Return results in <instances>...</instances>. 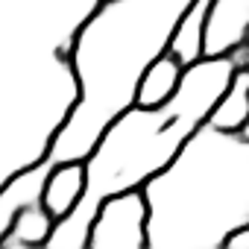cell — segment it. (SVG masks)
Returning a JSON list of instances; mask_svg holds the SVG:
<instances>
[{
    "mask_svg": "<svg viewBox=\"0 0 249 249\" xmlns=\"http://www.w3.org/2000/svg\"><path fill=\"white\" fill-rule=\"evenodd\" d=\"M191 0H97L68 47L73 106L59 123L44 161H82L100 132L129 108L144 68L170 44Z\"/></svg>",
    "mask_w": 249,
    "mask_h": 249,
    "instance_id": "6da1fadb",
    "label": "cell"
},
{
    "mask_svg": "<svg viewBox=\"0 0 249 249\" xmlns=\"http://www.w3.org/2000/svg\"><path fill=\"white\" fill-rule=\"evenodd\" d=\"M237 65L231 56L196 59L182 71L179 88L170 100L159 106H129L123 108L94 141L85 164V194L76 208L56 220L47 234V249H79L85 246L88 223L100 199L141 188L156 176L188 141V135L205 123L211 106L229 85Z\"/></svg>",
    "mask_w": 249,
    "mask_h": 249,
    "instance_id": "7a4b0ae2",
    "label": "cell"
},
{
    "mask_svg": "<svg viewBox=\"0 0 249 249\" xmlns=\"http://www.w3.org/2000/svg\"><path fill=\"white\" fill-rule=\"evenodd\" d=\"M141 194L147 246L217 249L231 229L249 223V132L199 123Z\"/></svg>",
    "mask_w": 249,
    "mask_h": 249,
    "instance_id": "3957f363",
    "label": "cell"
},
{
    "mask_svg": "<svg viewBox=\"0 0 249 249\" xmlns=\"http://www.w3.org/2000/svg\"><path fill=\"white\" fill-rule=\"evenodd\" d=\"M88 249H144L147 246V202L141 188L117 191L94 208L85 234Z\"/></svg>",
    "mask_w": 249,
    "mask_h": 249,
    "instance_id": "277c9868",
    "label": "cell"
},
{
    "mask_svg": "<svg viewBox=\"0 0 249 249\" xmlns=\"http://www.w3.org/2000/svg\"><path fill=\"white\" fill-rule=\"evenodd\" d=\"M246 24L249 0H211L199 41V59L231 56L237 47L246 44Z\"/></svg>",
    "mask_w": 249,
    "mask_h": 249,
    "instance_id": "5b68a950",
    "label": "cell"
},
{
    "mask_svg": "<svg viewBox=\"0 0 249 249\" xmlns=\"http://www.w3.org/2000/svg\"><path fill=\"white\" fill-rule=\"evenodd\" d=\"M82 194H85V164L82 161H59V164L47 167L38 202L56 223L76 208Z\"/></svg>",
    "mask_w": 249,
    "mask_h": 249,
    "instance_id": "8992f818",
    "label": "cell"
},
{
    "mask_svg": "<svg viewBox=\"0 0 249 249\" xmlns=\"http://www.w3.org/2000/svg\"><path fill=\"white\" fill-rule=\"evenodd\" d=\"M205 123L223 132H246L249 126V68H234L229 85L211 106Z\"/></svg>",
    "mask_w": 249,
    "mask_h": 249,
    "instance_id": "52a82bcc",
    "label": "cell"
},
{
    "mask_svg": "<svg viewBox=\"0 0 249 249\" xmlns=\"http://www.w3.org/2000/svg\"><path fill=\"white\" fill-rule=\"evenodd\" d=\"M182 65L164 50L161 56H156L144 73L138 76V85H135V106H159L164 100L173 97V91L179 88V79H182Z\"/></svg>",
    "mask_w": 249,
    "mask_h": 249,
    "instance_id": "ba28073f",
    "label": "cell"
},
{
    "mask_svg": "<svg viewBox=\"0 0 249 249\" xmlns=\"http://www.w3.org/2000/svg\"><path fill=\"white\" fill-rule=\"evenodd\" d=\"M211 0H191L185 6V12L179 15L173 33H170V44L167 53L182 65H194L199 59V41H202V27H205V12H208Z\"/></svg>",
    "mask_w": 249,
    "mask_h": 249,
    "instance_id": "9c48e42d",
    "label": "cell"
},
{
    "mask_svg": "<svg viewBox=\"0 0 249 249\" xmlns=\"http://www.w3.org/2000/svg\"><path fill=\"white\" fill-rule=\"evenodd\" d=\"M47 161H38L21 173H15L3 188H0V237L9 229L15 211L27 202H36L38 194H41V185H44V173H47Z\"/></svg>",
    "mask_w": 249,
    "mask_h": 249,
    "instance_id": "30bf717a",
    "label": "cell"
},
{
    "mask_svg": "<svg viewBox=\"0 0 249 249\" xmlns=\"http://www.w3.org/2000/svg\"><path fill=\"white\" fill-rule=\"evenodd\" d=\"M53 229V217L41 208V202H27L15 211L9 229L0 237V246H44L47 243V234Z\"/></svg>",
    "mask_w": 249,
    "mask_h": 249,
    "instance_id": "8fae6325",
    "label": "cell"
},
{
    "mask_svg": "<svg viewBox=\"0 0 249 249\" xmlns=\"http://www.w3.org/2000/svg\"><path fill=\"white\" fill-rule=\"evenodd\" d=\"M220 246H226V249H249V223H243V226L231 229V231L223 237V243H220Z\"/></svg>",
    "mask_w": 249,
    "mask_h": 249,
    "instance_id": "7c38bea8",
    "label": "cell"
}]
</instances>
